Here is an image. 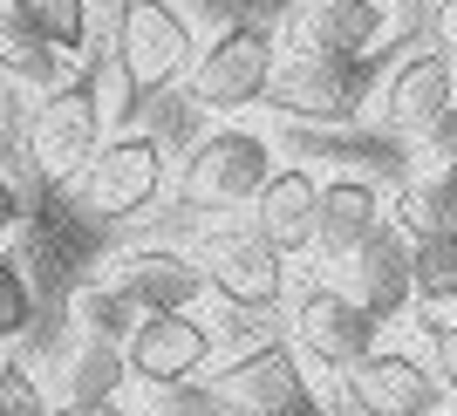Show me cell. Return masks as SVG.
I'll list each match as a JSON object with an SVG mask.
<instances>
[{"label": "cell", "mask_w": 457, "mask_h": 416, "mask_svg": "<svg viewBox=\"0 0 457 416\" xmlns=\"http://www.w3.org/2000/svg\"><path fill=\"white\" fill-rule=\"evenodd\" d=\"M430 144L444 151V164H457V103H451V116L437 123V137H430Z\"/></svg>", "instance_id": "cell-30"}, {"label": "cell", "mask_w": 457, "mask_h": 416, "mask_svg": "<svg viewBox=\"0 0 457 416\" xmlns=\"http://www.w3.org/2000/svg\"><path fill=\"white\" fill-rule=\"evenodd\" d=\"M0 416H55L41 376L28 369V362H14V355L0 362Z\"/></svg>", "instance_id": "cell-25"}, {"label": "cell", "mask_w": 457, "mask_h": 416, "mask_svg": "<svg viewBox=\"0 0 457 416\" xmlns=\"http://www.w3.org/2000/svg\"><path fill=\"white\" fill-rule=\"evenodd\" d=\"M123 382H130L123 348H116V341L76 335V355H69V369H62V403H116Z\"/></svg>", "instance_id": "cell-19"}, {"label": "cell", "mask_w": 457, "mask_h": 416, "mask_svg": "<svg viewBox=\"0 0 457 416\" xmlns=\"http://www.w3.org/2000/svg\"><path fill=\"white\" fill-rule=\"evenodd\" d=\"M198 62V35L178 0H123L116 7V48H110V69L123 82V110L151 103L157 89L191 76Z\"/></svg>", "instance_id": "cell-3"}, {"label": "cell", "mask_w": 457, "mask_h": 416, "mask_svg": "<svg viewBox=\"0 0 457 416\" xmlns=\"http://www.w3.org/2000/svg\"><path fill=\"white\" fill-rule=\"evenodd\" d=\"M103 280L137 314H191V301L205 294V266L185 246H123V253H110Z\"/></svg>", "instance_id": "cell-12"}, {"label": "cell", "mask_w": 457, "mask_h": 416, "mask_svg": "<svg viewBox=\"0 0 457 416\" xmlns=\"http://www.w3.org/2000/svg\"><path fill=\"white\" fill-rule=\"evenodd\" d=\"M382 226H389L382 219V191L369 178H328L321 185V219H314V253L321 260L348 266Z\"/></svg>", "instance_id": "cell-15"}, {"label": "cell", "mask_w": 457, "mask_h": 416, "mask_svg": "<svg viewBox=\"0 0 457 416\" xmlns=\"http://www.w3.org/2000/svg\"><path fill=\"white\" fill-rule=\"evenodd\" d=\"M110 144V96H103V69L69 76L55 96H41L28 123H21V157L41 185L76 191V178L89 171V157Z\"/></svg>", "instance_id": "cell-1"}, {"label": "cell", "mask_w": 457, "mask_h": 416, "mask_svg": "<svg viewBox=\"0 0 457 416\" xmlns=\"http://www.w3.org/2000/svg\"><path fill=\"white\" fill-rule=\"evenodd\" d=\"M342 382V396L355 416H437L444 410V382L430 362H417L410 348H376L362 355Z\"/></svg>", "instance_id": "cell-10"}, {"label": "cell", "mask_w": 457, "mask_h": 416, "mask_svg": "<svg viewBox=\"0 0 457 416\" xmlns=\"http://www.w3.org/2000/svg\"><path fill=\"white\" fill-rule=\"evenodd\" d=\"M444 416H457V410H444Z\"/></svg>", "instance_id": "cell-34"}, {"label": "cell", "mask_w": 457, "mask_h": 416, "mask_svg": "<svg viewBox=\"0 0 457 416\" xmlns=\"http://www.w3.org/2000/svg\"><path fill=\"white\" fill-rule=\"evenodd\" d=\"M273 69H280V41H273V28H260V21H232V28H219V35L198 48L185 89H191L198 110L232 116V110L267 103Z\"/></svg>", "instance_id": "cell-5"}, {"label": "cell", "mask_w": 457, "mask_h": 416, "mask_svg": "<svg viewBox=\"0 0 457 416\" xmlns=\"http://www.w3.org/2000/svg\"><path fill=\"white\" fill-rule=\"evenodd\" d=\"M171 185V157L164 137L151 130H110V144L89 157V171L76 178V205L89 219H144Z\"/></svg>", "instance_id": "cell-4"}, {"label": "cell", "mask_w": 457, "mask_h": 416, "mask_svg": "<svg viewBox=\"0 0 457 416\" xmlns=\"http://www.w3.org/2000/svg\"><path fill=\"white\" fill-rule=\"evenodd\" d=\"M198 266H205V287L239 314H273L287 301V253H273L253 219H219L198 246Z\"/></svg>", "instance_id": "cell-6"}, {"label": "cell", "mask_w": 457, "mask_h": 416, "mask_svg": "<svg viewBox=\"0 0 457 416\" xmlns=\"http://www.w3.org/2000/svg\"><path fill=\"white\" fill-rule=\"evenodd\" d=\"M273 144L246 123H226V130H212L191 144L185 171H178V205L185 219H239V212L260 205V191L273 185Z\"/></svg>", "instance_id": "cell-2"}, {"label": "cell", "mask_w": 457, "mask_h": 416, "mask_svg": "<svg viewBox=\"0 0 457 416\" xmlns=\"http://www.w3.org/2000/svg\"><path fill=\"white\" fill-rule=\"evenodd\" d=\"M451 103H457V62L444 48H423V55L396 62V76L382 82V123L396 137H437Z\"/></svg>", "instance_id": "cell-13"}, {"label": "cell", "mask_w": 457, "mask_h": 416, "mask_svg": "<svg viewBox=\"0 0 457 416\" xmlns=\"http://www.w3.org/2000/svg\"><path fill=\"white\" fill-rule=\"evenodd\" d=\"M0 76L14 82V89H41V96H55L62 82H69V55L41 48L35 35H21L14 21H0Z\"/></svg>", "instance_id": "cell-21"}, {"label": "cell", "mask_w": 457, "mask_h": 416, "mask_svg": "<svg viewBox=\"0 0 457 416\" xmlns=\"http://www.w3.org/2000/svg\"><path fill=\"white\" fill-rule=\"evenodd\" d=\"M219 403L239 416H321V396L301 369V348L294 341H260V348H239V355L212 376Z\"/></svg>", "instance_id": "cell-7"}, {"label": "cell", "mask_w": 457, "mask_h": 416, "mask_svg": "<svg viewBox=\"0 0 457 416\" xmlns=\"http://www.w3.org/2000/svg\"><path fill=\"white\" fill-rule=\"evenodd\" d=\"M396 226L410 232V239H457V185L444 171L410 178L403 198H396Z\"/></svg>", "instance_id": "cell-20"}, {"label": "cell", "mask_w": 457, "mask_h": 416, "mask_svg": "<svg viewBox=\"0 0 457 416\" xmlns=\"http://www.w3.org/2000/svg\"><path fill=\"white\" fill-rule=\"evenodd\" d=\"M219 355V335H212L198 314H144L137 335L123 341V362H130V382H151V389H185L198 382Z\"/></svg>", "instance_id": "cell-11"}, {"label": "cell", "mask_w": 457, "mask_h": 416, "mask_svg": "<svg viewBox=\"0 0 457 416\" xmlns=\"http://www.w3.org/2000/svg\"><path fill=\"white\" fill-rule=\"evenodd\" d=\"M0 21H14L21 35H35L41 48H55V55H69V62L89 55V35H96L89 0H7Z\"/></svg>", "instance_id": "cell-18"}, {"label": "cell", "mask_w": 457, "mask_h": 416, "mask_svg": "<svg viewBox=\"0 0 457 416\" xmlns=\"http://www.w3.org/2000/svg\"><path fill=\"white\" fill-rule=\"evenodd\" d=\"M362 7H396V0H362Z\"/></svg>", "instance_id": "cell-31"}, {"label": "cell", "mask_w": 457, "mask_h": 416, "mask_svg": "<svg viewBox=\"0 0 457 416\" xmlns=\"http://www.w3.org/2000/svg\"><path fill=\"white\" fill-rule=\"evenodd\" d=\"M253 219V232L267 239L273 253H307L314 246V219H321V178L314 171H301V164H280L273 171V185L260 191V205L246 212Z\"/></svg>", "instance_id": "cell-14"}, {"label": "cell", "mask_w": 457, "mask_h": 416, "mask_svg": "<svg viewBox=\"0 0 457 416\" xmlns=\"http://www.w3.org/2000/svg\"><path fill=\"white\" fill-rule=\"evenodd\" d=\"M69 321H76V335H89V341H116V348H123V341L137 335V321H144V314H137V307L123 301L110 280H89L76 301H69Z\"/></svg>", "instance_id": "cell-22"}, {"label": "cell", "mask_w": 457, "mask_h": 416, "mask_svg": "<svg viewBox=\"0 0 457 416\" xmlns=\"http://www.w3.org/2000/svg\"><path fill=\"white\" fill-rule=\"evenodd\" d=\"M444 178H451V185H457V164H444Z\"/></svg>", "instance_id": "cell-32"}, {"label": "cell", "mask_w": 457, "mask_h": 416, "mask_svg": "<svg viewBox=\"0 0 457 416\" xmlns=\"http://www.w3.org/2000/svg\"><path fill=\"white\" fill-rule=\"evenodd\" d=\"M423 335H430V369H437V382L457 396V321H437V314H417Z\"/></svg>", "instance_id": "cell-26"}, {"label": "cell", "mask_w": 457, "mask_h": 416, "mask_svg": "<svg viewBox=\"0 0 457 416\" xmlns=\"http://www.w3.org/2000/svg\"><path fill=\"white\" fill-rule=\"evenodd\" d=\"M389 41V7H362V0H314L301 21V48L328 62H369Z\"/></svg>", "instance_id": "cell-17"}, {"label": "cell", "mask_w": 457, "mask_h": 416, "mask_svg": "<svg viewBox=\"0 0 457 416\" xmlns=\"http://www.w3.org/2000/svg\"><path fill=\"white\" fill-rule=\"evenodd\" d=\"M348 294L376 314V321H396L417 307V287H410V232L382 226L355 260H348Z\"/></svg>", "instance_id": "cell-16"}, {"label": "cell", "mask_w": 457, "mask_h": 416, "mask_svg": "<svg viewBox=\"0 0 457 416\" xmlns=\"http://www.w3.org/2000/svg\"><path fill=\"white\" fill-rule=\"evenodd\" d=\"M430 35H437V48L457 62V0H437V28H430Z\"/></svg>", "instance_id": "cell-28"}, {"label": "cell", "mask_w": 457, "mask_h": 416, "mask_svg": "<svg viewBox=\"0 0 457 416\" xmlns=\"http://www.w3.org/2000/svg\"><path fill=\"white\" fill-rule=\"evenodd\" d=\"M28 328H35V280L21 260H0V362Z\"/></svg>", "instance_id": "cell-24"}, {"label": "cell", "mask_w": 457, "mask_h": 416, "mask_svg": "<svg viewBox=\"0 0 457 416\" xmlns=\"http://www.w3.org/2000/svg\"><path fill=\"white\" fill-rule=\"evenodd\" d=\"M376 314H369L348 287H301V301H294V348L301 355H314L321 369H335V376H348L362 355H376Z\"/></svg>", "instance_id": "cell-8"}, {"label": "cell", "mask_w": 457, "mask_h": 416, "mask_svg": "<svg viewBox=\"0 0 457 416\" xmlns=\"http://www.w3.org/2000/svg\"><path fill=\"white\" fill-rule=\"evenodd\" d=\"M417 307H457V239H410Z\"/></svg>", "instance_id": "cell-23"}, {"label": "cell", "mask_w": 457, "mask_h": 416, "mask_svg": "<svg viewBox=\"0 0 457 416\" xmlns=\"http://www.w3.org/2000/svg\"><path fill=\"white\" fill-rule=\"evenodd\" d=\"M0 7H7V0H0Z\"/></svg>", "instance_id": "cell-35"}, {"label": "cell", "mask_w": 457, "mask_h": 416, "mask_svg": "<svg viewBox=\"0 0 457 416\" xmlns=\"http://www.w3.org/2000/svg\"><path fill=\"white\" fill-rule=\"evenodd\" d=\"M267 103L301 123H355L362 116V62H328L314 48H287Z\"/></svg>", "instance_id": "cell-9"}, {"label": "cell", "mask_w": 457, "mask_h": 416, "mask_svg": "<svg viewBox=\"0 0 457 416\" xmlns=\"http://www.w3.org/2000/svg\"><path fill=\"white\" fill-rule=\"evenodd\" d=\"M21 219H28V205H21V185L7 178V171H0V246H7V239L21 232Z\"/></svg>", "instance_id": "cell-27"}, {"label": "cell", "mask_w": 457, "mask_h": 416, "mask_svg": "<svg viewBox=\"0 0 457 416\" xmlns=\"http://www.w3.org/2000/svg\"><path fill=\"white\" fill-rule=\"evenodd\" d=\"M55 416H130V403H55Z\"/></svg>", "instance_id": "cell-29"}, {"label": "cell", "mask_w": 457, "mask_h": 416, "mask_svg": "<svg viewBox=\"0 0 457 416\" xmlns=\"http://www.w3.org/2000/svg\"><path fill=\"white\" fill-rule=\"evenodd\" d=\"M0 137H7V116H0Z\"/></svg>", "instance_id": "cell-33"}]
</instances>
